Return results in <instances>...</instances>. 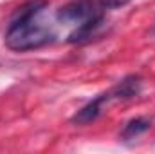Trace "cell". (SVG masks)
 I'll use <instances>...</instances> for the list:
<instances>
[{
    "instance_id": "3",
    "label": "cell",
    "mask_w": 155,
    "mask_h": 154,
    "mask_svg": "<svg viewBox=\"0 0 155 154\" xmlns=\"http://www.w3.org/2000/svg\"><path fill=\"white\" fill-rule=\"evenodd\" d=\"M105 22H107V20H105V11H101V13L94 15L92 18L81 22L76 29L69 35L67 42H69V44H87V42H90L92 38H96V37L101 33Z\"/></svg>"
},
{
    "instance_id": "1",
    "label": "cell",
    "mask_w": 155,
    "mask_h": 154,
    "mask_svg": "<svg viewBox=\"0 0 155 154\" xmlns=\"http://www.w3.org/2000/svg\"><path fill=\"white\" fill-rule=\"evenodd\" d=\"M47 5V0H29L13 13L4 35V42L11 51H35L56 40V33L40 20Z\"/></svg>"
},
{
    "instance_id": "2",
    "label": "cell",
    "mask_w": 155,
    "mask_h": 154,
    "mask_svg": "<svg viewBox=\"0 0 155 154\" xmlns=\"http://www.w3.org/2000/svg\"><path fill=\"white\" fill-rule=\"evenodd\" d=\"M105 11L99 0H72L65 5H61L56 11V20L60 24H74L79 26L81 22L92 18L94 15Z\"/></svg>"
},
{
    "instance_id": "7",
    "label": "cell",
    "mask_w": 155,
    "mask_h": 154,
    "mask_svg": "<svg viewBox=\"0 0 155 154\" xmlns=\"http://www.w3.org/2000/svg\"><path fill=\"white\" fill-rule=\"evenodd\" d=\"M99 2H101V5H103L105 9H117V7L126 5L130 0H99Z\"/></svg>"
},
{
    "instance_id": "8",
    "label": "cell",
    "mask_w": 155,
    "mask_h": 154,
    "mask_svg": "<svg viewBox=\"0 0 155 154\" xmlns=\"http://www.w3.org/2000/svg\"><path fill=\"white\" fill-rule=\"evenodd\" d=\"M153 35H155V27H153Z\"/></svg>"
},
{
    "instance_id": "5",
    "label": "cell",
    "mask_w": 155,
    "mask_h": 154,
    "mask_svg": "<svg viewBox=\"0 0 155 154\" xmlns=\"http://www.w3.org/2000/svg\"><path fill=\"white\" fill-rule=\"evenodd\" d=\"M141 89H143V78L139 75H128L123 80H119L108 93L112 100H132L141 94Z\"/></svg>"
},
{
    "instance_id": "4",
    "label": "cell",
    "mask_w": 155,
    "mask_h": 154,
    "mask_svg": "<svg viewBox=\"0 0 155 154\" xmlns=\"http://www.w3.org/2000/svg\"><path fill=\"white\" fill-rule=\"evenodd\" d=\"M112 98H110V93H103L99 96H96L94 100H90L87 105H83L79 111H76V114L71 118V121L74 125H88L92 121H96L101 113H103V107L105 103H108Z\"/></svg>"
},
{
    "instance_id": "6",
    "label": "cell",
    "mask_w": 155,
    "mask_h": 154,
    "mask_svg": "<svg viewBox=\"0 0 155 154\" xmlns=\"http://www.w3.org/2000/svg\"><path fill=\"white\" fill-rule=\"evenodd\" d=\"M150 127H152V118H146V116L132 118V120L126 121V125L123 127V131H121V140H123V142H132V140L139 138L141 134H144Z\"/></svg>"
}]
</instances>
